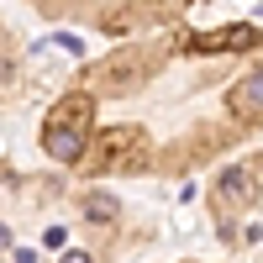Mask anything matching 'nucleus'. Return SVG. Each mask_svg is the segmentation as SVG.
<instances>
[{
    "instance_id": "obj_11",
    "label": "nucleus",
    "mask_w": 263,
    "mask_h": 263,
    "mask_svg": "<svg viewBox=\"0 0 263 263\" xmlns=\"http://www.w3.org/2000/svg\"><path fill=\"white\" fill-rule=\"evenodd\" d=\"M6 242H11V232H6V227H0V248H6Z\"/></svg>"
},
{
    "instance_id": "obj_8",
    "label": "nucleus",
    "mask_w": 263,
    "mask_h": 263,
    "mask_svg": "<svg viewBox=\"0 0 263 263\" xmlns=\"http://www.w3.org/2000/svg\"><path fill=\"white\" fill-rule=\"evenodd\" d=\"M84 211H90V221H116L121 200H116L111 190H90V195H84Z\"/></svg>"
},
{
    "instance_id": "obj_6",
    "label": "nucleus",
    "mask_w": 263,
    "mask_h": 263,
    "mask_svg": "<svg viewBox=\"0 0 263 263\" xmlns=\"http://www.w3.org/2000/svg\"><path fill=\"white\" fill-rule=\"evenodd\" d=\"M84 147H90V132H48V153L58 163H79Z\"/></svg>"
},
{
    "instance_id": "obj_1",
    "label": "nucleus",
    "mask_w": 263,
    "mask_h": 263,
    "mask_svg": "<svg viewBox=\"0 0 263 263\" xmlns=\"http://www.w3.org/2000/svg\"><path fill=\"white\" fill-rule=\"evenodd\" d=\"M142 163V137H137V126H111V132H100V142H95V168H137Z\"/></svg>"
},
{
    "instance_id": "obj_9",
    "label": "nucleus",
    "mask_w": 263,
    "mask_h": 263,
    "mask_svg": "<svg viewBox=\"0 0 263 263\" xmlns=\"http://www.w3.org/2000/svg\"><path fill=\"white\" fill-rule=\"evenodd\" d=\"M63 263H90V253H84V248H69V253H63Z\"/></svg>"
},
{
    "instance_id": "obj_5",
    "label": "nucleus",
    "mask_w": 263,
    "mask_h": 263,
    "mask_svg": "<svg viewBox=\"0 0 263 263\" xmlns=\"http://www.w3.org/2000/svg\"><path fill=\"white\" fill-rule=\"evenodd\" d=\"M227 111H232V116H263V69L248 74V79L227 95Z\"/></svg>"
},
{
    "instance_id": "obj_7",
    "label": "nucleus",
    "mask_w": 263,
    "mask_h": 263,
    "mask_svg": "<svg viewBox=\"0 0 263 263\" xmlns=\"http://www.w3.org/2000/svg\"><path fill=\"white\" fill-rule=\"evenodd\" d=\"M132 74H142V58H137V48H132V53H121V58H111V63H105V84H111V90H121V84L132 79Z\"/></svg>"
},
{
    "instance_id": "obj_4",
    "label": "nucleus",
    "mask_w": 263,
    "mask_h": 263,
    "mask_svg": "<svg viewBox=\"0 0 263 263\" xmlns=\"http://www.w3.org/2000/svg\"><path fill=\"white\" fill-rule=\"evenodd\" d=\"M258 195V179L248 168H221V179H216V205H248Z\"/></svg>"
},
{
    "instance_id": "obj_10",
    "label": "nucleus",
    "mask_w": 263,
    "mask_h": 263,
    "mask_svg": "<svg viewBox=\"0 0 263 263\" xmlns=\"http://www.w3.org/2000/svg\"><path fill=\"white\" fill-rule=\"evenodd\" d=\"M16 263H37V253H16Z\"/></svg>"
},
{
    "instance_id": "obj_3",
    "label": "nucleus",
    "mask_w": 263,
    "mask_h": 263,
    "mask_svg": "<svg viewBox=\"0 0 263 263\" xmlns=\"http://www.w3.org/2000/svg\"><path fill=\"white\" fill-rule=\"evenodd\" d=\"M248 48H258L253 27H221L211 37H195V53H248Z\"/></svg>"
},
{
    "instance_id": "obj_2",
    "label": "nucleus",
    "mask_w": 263,
    "mask_h": 263,
    "mask_svg": "<svg viewBox=\"0 0 263 263\" xmlns=\"http://www.w3.org/2000/svg\"><path fill=\"white\" fill-rule=\"evenodd\" d=\"M90 116H95V95L74 90L48 111V132H90Z\"/></svg>"
}]
</instances>
